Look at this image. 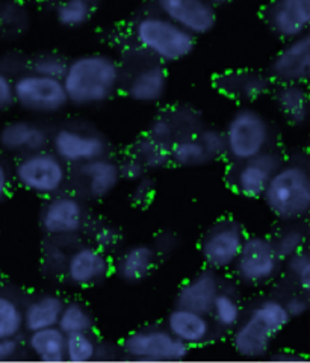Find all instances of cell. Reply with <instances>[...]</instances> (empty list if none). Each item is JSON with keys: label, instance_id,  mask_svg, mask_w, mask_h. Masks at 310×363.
<instances>
[{"label": "cell", "instance_id": "cell-1", "mask_svg": "<svg viewBox=\"0 0 310 363\" xmlns=\"http://www.w3.org/2000/svg\"><path fill=\"white\" fill-rule=\"evenodd\" d=\"M123 77L117 58L109 53L91 52L68 60L61 81L68 104L76 108H94L118 93Z\"/></svg>", "mask_w": 310, "mask_h": 363}, {"label": "cell", "instance_id": "cell-2", "mask_svg": "<svg viewBox=\"0 0 310 363\" xmlns=\"http://www.w3.org/2000/svg\"><path fill=\"white\" fill-rule=\"evenodd\" d=\"M131 37L138 50L165 65L187 60L197 44V38L156 9L133 20Z\"/></svg>", "mask_w": 310, "mask_h": 363}, {"label": "cell", "instance_id": "cell-3", "mask_svg": "<svg viewBox=\"0 0 310 363\" xmlns=\"http://www.w3.org/2000/svg\"><path fill=\"white\" fill-rule=\"evenodd\" d=\"M280 298L259 300L231 332L235 353L243 359H263L270 354L274 337L291 323Z\"/></svg>", "mask_w": 310, "mask_h": 363}, {"label": "cell", "instance_id": "cell-4", "mask_svg": "<svg viewBox=\"0 0 310 363\" xmlns=\"http://www.w3.org/2000/svg\"><path fill=\"white\" fill-rule=\"evenodd\" d=\"M282 223L306 221L310 212V174L303 161H283L260 197Z\"/></svg>", "mask_w": 310, "mask_h": 363}, {"label": "cell", "instance_id": "cell-5", "mask_svg": "<svg viewBox=\"0 0 310 363\" xmlns=\"http://www.w3.org/2000/svg\"><path fill=\"white\" fill-rule=\"evenodd\" d=\"M223 133L226 157L232 164L247 161L274 149L275 130L271 120L251 105L239 106L227 120Z\"/></svg>", "mask_w": 310, "mask_h": 363}, {"label": "cell", "instance_id": "cell-6", "mask_svg": "<svg viewBox=\"0 0 310 363\" xmlns=\"http://www.w3.org/2000/svg\"><path fill=\"white\" fill-rule=\"evenodd\" d=\"M13 177L20 188L48 199L65 191L70 167L52 150L45 149L21 155L13 167Z\"/></svg>", "mask_w": 310, "mask_h": 363}, {"label": "cell", "instance_id": "cell-7", "mask_svg": "<svg viewBox=\"0 0 310 363\" xmlns=\"http://www.w3.org/2000/svg\"><path fill=\"white\" fill-rule=\"evenodd\" d=\"M14 105L33 116H58L70 104L61 79L21 70L13 77Z\"/></svg>", "mask_w": 310, "mask_h": 363}, {"label": "cell", "instance_id": "cell-8", "mask_svg": "<svg viewBox=\"0 0 310 363\" xmlns=\"http://www.w3.org/2000/svg\"><path fill=\"white\" fill-rule=\"evenodd\" d=\"M120 353L133 362H182L191 347L171 335L165 325H144L121 340Z\"/></svg>", "mask_w": 310, "mask_h": 363}, {"label": "cell", "instance_id": "cell-9", "mask_svg": "<svg viewBox=\"0 0 310 363\" xmlns=\"http://www.w3.org/2000/svg\"><path fill=\"white\" fill-rule=\"evenodd\" d=\"M89 221L85 200L76 192L62 191L48 197L40 211V227L52 240H70L85 230Z\"/></svg>", "mask_w": 310, "mask_h": 363}, {"label": "cell", "instance_id": "cell-10", "mask_svg": "<svg viewBox=\"0 0 310 363\" xmlns=\"http://www.w3.org/2000/svg\"><path fill=\"white\" fill-rule=\"evenodd\" d=\"M283 268L282 259L275 253L267 236L247 235L232 267L239 283L247 286H263L277 279Z\"/></svg>", "mask_w": 310, "mask_h": 363}, {"label": "cell", "instance_id": "cell-11", "mask_svg": "<svg viewBox=\"0 0 310 363\" xmlns=\"http://www.w3.org/2000/svg\"><path fill=\"white\" fill-rule=\"evenodd\" d=\"M50 150L68 167H76L109 155V141L101 132L80 126L62 124L50 132Z\"/></svg>", "mask_w": 310, "mask_h": 363}, {"label": "cell", "instance_id": "cell-12", "mask_svg": "<svg viewBox=\"0 0 310 363\" xmlns=\"http://www.w3.org/2000/svg\"><path fill=\"white\" fill-rule=\"evenodd\" d=\"M245 236L244 225L235 218H221L214 223L201 236L199 245L204 267L218 272L232 269Z\"/></svg>", "mask_w": 310, "mask_h": 363}, {"label": "cell", "instance_id": "cell-13", "mask_svg": "<svg viewBox=\"0 0 310 363\" xmlns=\"http://www.w3.org/2000/svg\"><path fill=\"white\" fill-rule=\"evenodd\" d=\"M72 168L73 173H70L68 184H74L73 192L84 200H105L121 184L118 161L109 155Z\"/></svg>", "mask_w": 310, "mask_h": 363}, {"label": "cell", "instance_id": "cell-14", "mask_svg": "<svg viewBox=\"0 0 310 363\" xmlns=\"http://www.w3.org/2000/svg\"><path fill=\"white\" fill-rule=\"evenodd\" d=\"M112 274V257L94 244H79L68 252L62 279L76 288H94Z\"/></svg>", "mask_w": 310, "mask_h": 363}, {"label": "cell", "instance_id": "cell-15", "mask_svg": "<svg viewBox=\"0 0 310 363\" xmlns=\"http://www.w3.org/2000/svg\"><path fill=\"white\" fill-rule=\"evenodd\" d=\"M283 161V155L274 147L256 157L232 164L231 173L227 176L228 186L240 197L260 199L270 179Z\"/></svg>", "mask_w": 310, "mask_h": 363}, {"label": "cell", "instance_id": "cell-16", "mask_svg": "<svg viewBox=\"0 0 310 363\" xmlns=\"http://www.w3.org/2000/svg\"><path fill=\"white\" fill-rule=\"evenodd\" d=\"M155 9L195 38L208 35L218 21V8L211 0H155Z\"/></svg>", "mask_w": 310, "mask_h": 363}, {"label": "cell", "instance_id": "cell-17", "mask_svg": "<svg viewBox=\"0 0 310 363\" xmlns=\"http://www.w3.org/2000/svg\"><path fill=\"white\" fill-rule=\"evenodd\" d=\"M268 67L272 84H307L310 74V35L283 41Z\"/></svg>", "mask_w": 310, "mask_h": 363}, {"label": "cell", "instance_id": "cell-18", "mask_svg": "<svg viewBox=\"0 0 310 363\" xmlns=\"http://www.w3.org/2000/svg\"><path fill=\"white\" fill-rule=\"evenodd\" d=\"M168 72L165 64L150 58L148 62L136 67L128 76L123 77V93L129 100L140 105L160 104L168 93Z\"/></svg>", "mask_w": 310, "mask_h": 363}, {"label": "cell", "instance_id": "cell-19", "mask_svg": "<svg viewBox=\"0 0 310 363\" xmlns=\"http://www.w3.org/2000/svg\"><path fill=\"white\" fill-rule=\"evenodd\" d=\"M268 29L282 41L309 33L310 0H271L263 11Z\"/></svg>", "mask_w": 310, "mask_h": 363}, {"label": "cell", "instance_id": "cell-20", "mask_svg": "<svg viewBox=\"0 0 310 363\" xmlns=\"http://www.w3.org/2000/svg\"><path fill=\"white\" fill-rule=\"evenodd\" d=\"M272 81L268 73L259 70H227L214 79V86L218 93L227 99L240 101L243 105H250L253 101L262 99L271 93Z\"/></svg>", "mask_w": 310, "mask_h": 363}, {"label": "cell", "instance_id": "cell-21", "mask_svg": "<svg viewBox=\"0 0 310 363\" xmlns=\"http://www.w3.org/2000/svg\"><path fill=\"white\" fill-rule=\"evenodd\" d=\"M164 325L171 335L191 348L212 342L218 333L209 315L180 306H175V309L167 315Z\"/></svg>", "mask_w": 310, "mask_h": 363}, {"label": "cell", "instance_id": "cell-22", "mask_svg": "<svg viewBox=\"0 0 310 363\" xmlns=\"http://www.w3.org/2000/svg\"><path fill=\"white\" fill-rule=\"evenodd\" d=\"M50 130L31 120L8 121L0 129V149L9 155H26L49 149Z\"/></svg>", "mask_w": 310, "mask_h": 363}, {"label": "cell", "instance_id": "cell-23", "mask_svg": "<svg viewBox=\"0 0 310 363\" xmlns=\"http://www.w3.org/2000/svg\"><path fill=\"white\" fill-rule=\"evenodd\" d=\"M223 280L220 272L211 268H203L179 288L175 306L209 315Z\"/></svg>", "mask_w": 310, "mask_h": 363}, {"label": "cell", "instance_id": "cell-24", "mask_svg": "<svg viewBox=\"0 0 310 363\" xmlns=\"http://www.w3.org/2000/svg\"><path fill=\"white\" fill-rule=\"evenodd\" d=\"M157 259L159 256L152 244H132L121 250L117 259H112V274L124 283L136 285L152 276Z\"/></svg>", "mask_w": 310, "mask_h": 363}, {"label": "cell", "instance_id": "cell-25", "mask_svg": "<svg viewBox=\"0 0 310 363\" xmlns=\"http://www.w3.org/2000/svg\"><path fill=\"white\" fill-rule=\"evenodd\" d=\"M270 94L275 108L289 126H304L309 118L307 84H274Z\"/></svg>", "mask_w": 310, "mask_h": 363}, {"label": "cell", "instance_id": "cell-26", "mask_svg": "<svg viewBox=\"0 0 310 363\" xmlns=\"http://www.w3.org/2000/svg\"><path fill=\"white\" fill-rule=\"evenodd\" d=\"M65 300L58 294H40L23 304L25 332H35L58 324Z\"/></svg>", "mask_w": 310, "mask_h": 363}, {"label": "cell", "instance_id": "cell-27", "mask_svg": "<svg viewBox=\"0 0 310 363\" xmlns=\"http://www.w3.org/2000/svg\"><path fill=\"white\" fill-rule=\"evenodd\" d=\"M65 337L67 335L58 325L40 328L29 332L26 347L29 353L44 363L65 362Z\"/></svg>", "mask_w": 310, "mask_h": 363}, {"label": "cell", "instance_id": "cell-28", "mask_svg": "<svg viewBox=\"0 0 310 363\" xmlns=\"http://www.w3.org/2000/svg\"><path fill=\"white\" fill-rule=\"evenodd\" d=\"M209 316L216 325L218 332L233 330L244 316L243 303H240L239 295L235 288L223 283L221 289L218 291L214 300Z\"/></svg>", "mask_w": 310, "mask_h": 363}, {"label": "cell", "instance_id": "cell-29", "mask_svg": "<svg viewBox=\"0 0 310 363\" xmlns=\"http://www.w3.org/2000/svg\"><path fill=\"white\" fill-rule=\"evenodd\" d=\"M170 165L180 168H195L212 164L209 155L206 153L204 147L199 141L197 136L185 135L173 141L168 147Z\"/></svg>", "mask_w": 310, "mask_h": 363}, {"label": "cell", "instance_id": "cell-30", "mask_svg": "<svg viewBox=\"0 0 310 363\" xmlns=\"http://www.w3.org/2000/svg\"><path fill=\"white\" fill-rule=\"evenodd\" d=\"M53 16L64 29H80L94 16L93 0H58Z\"/></svg>", "mask_w": 310, "mask_h": 363}, {"label": "cell", "instance_id": "cell-31", "mask_svg": "<svg viewBox=\"0 0 310 363\" xmlns=\"http://www.w3.org/2000/svg\"><path fill=\"white\" fill-rule=\"evenodd\" d=\"M58 325L65 335L73 333H91L96 328L94 315L88 306L79 300L65 301L61 311Z\"/></svg>", "mask_w": 310, "mask_h": 363}, {"label": "cell", "instance_id": "cell-32", "mask_svg": "<svg viewBox=\"0 0 310 363\" xmlns=\"http://www.w3.org/2000/svg\"><path fill=\"white\" fill-rule=\"evenodd\" d=\"M131 155L140 161L147 172H159L170 165L168 145L153 140L150 135H141L133 145Z\"/></svg>", "mask_w": 310, "mask_h": 363}, {"label": "cell", "instance_id": "cell-33", "mask_svg": "<svg viewBox=\"0 0 310 363\" xmlns=\"http://www.w3.org/2000/svg\"><path fill=\"white\" fill-rule=\"evenodd\" d=\"M270 240L272 242L275 253H277L283 262L284 259L307 248V229L303 221L284 223V227H282Z\"/></svg>", "mask_w": 310, "mask_h": 363}, {"label": "cell", "instance_id": "cell-34", "mask_svg": "<svg viewBox=\"0 0 310 363\" xmlns=\"http://www.w3.org/2000/svg\"><path fill=\"white\" fill-rule=\"evenodd\" d=\"M23 327V304L8 292H0V339L20 337Z\"/></svg>", "mask_w": 310, "mask_h": 363}, {"label": "cell", "instance_id": "cell-35", "mask_svg": "<svg viewBox=\"0 0 310 363\" xmlns=\"http://www.w3.org/2000/svg\"><path fill=\"white\" fill-rule=\"evenodd\" d=\"M99 340L91 333H73L65 337V362L88 363L97 360Z\"/></svg>", "mask_w": 310, "mask_h": 363}, {"label": "cell", "instance_id": "cell-36", "mask_svg": "<svg viewBox=\"0 0 310 363\" xmlns=\"http://www.w3.org/2000/svg\"><path fill=\"white\" fill-rule=\"evenodd\" d=\"M286 274L295 283L298 291L309 294L310 288V256L307 248L283 260Z\"/></svg>", "mask_w": 310, "mask_h": 363}, {"label": "cell", "instance_id": "cell-37", "mask_svg": "<svg viewBox=\"0 0 310 363\" xmlns=\"http://www.w3.org/2000/svg\"><path fill=\"white\" fill-rule=\"evenodd\" d=\"M67 62H68V60L64 58L61 53L44 52V53L33 56V58L28 64V70L43 74V76L61 79L65 73Z\"/></svg>", "mask_w": 310, "mask_h": 363}, {"label": "cell", "instance_id": "cell-38", "mask_svg": "<svg viewBox=\"0 0 310 363\" xmlns=\"http://www.w3.org/2000/svg\"><path fill=\"white\" fill-rule=\"evenodd\" d=\"M28 11L21 4L6 0L4 5H0V28L9 33H20L23 28L28 26Z\"/></svg>", "mask_w": 310, "mask_h": 363}, {"label": "cell", "instance_id": "cell-39", "mask_svg": "<svg viewBox=\"0 0 310 363\" xmlns=\"http://www.w3.org/2000/svg\"><path fill=\"white\" fill-rule=\"evenodd\" d=\"M147 135H150L153 140L162 143L168 147L171 143L180 138L179 130H177L176 124H175L173 118H171L168 111H164L162 113H159V116H156L152 120V123L148 124Z\"/></svg>", "mask_w": 310, "mask_h": 363}, {"label": "cell", "instance_id": "cell-40", "mask_svg": "<svg viewBox=\"0 0 310 363\" xmlns=\"http://www.w3.org/2000/svg\"><path fill=\"white\" fill-rule=\"evenodd\" d=\"M195 136H197L199 141L204 147V150L209 155L212 162L221 161V159L226 157V141L223 130L215 128H200Z\"/></svg>", "mask_w": 310, "mask_h": 363}, {"label": "cell", "instance_id": "cell-41", "mask_svg": "<svg viewBox=\"0 0 310 363\" xmlns=\"http://www.w3.org/2000/svg\"><path fill=\"white\" fill-rule=\"evenodd\" d=\"M121 240L123 238L120 230L117 227H114L112 224L108 223H101L96 225L93 229V233H91V244H94L97 248L101 250V252H105L108 255L120 248Z\"/></svg>", "mask_w": 310, "mask_h": 363}, {"label": "cell", "instance_id": "cell-42", "mask_svg": "<svg viewBox=\"0 0 310 363\" xmlns=\"http://www.w3.org/2000/svg\"><path fill=\"white\" fill-rule=\"evenodd\" d=\"M55 241H56V244H52L44 252L43 260H44L45 269L53 272V274H56V276L62 277L64 267L67 262V256L70 250H67L62 244H58V240H55Z\"/></svg>", "mask_w": 310, "mask_h": 363}, {"label": "cell", "instance_id": "cell-43", "mask_svg": "<svg viewBox=\"0 0 310 363\" xmlns=\"http://www.w3.org/2000/svg\"><path fill=\"white\" fill-rule=\"evenodd\" d=\"M133 184L135 185L132 188V194H131L132 203L135 206H140V208L147 206V204L152 201L155 194V182L145 174L141 179L133 182Z\"/></svg>", "mask_w": 310, "mask_h": 363}, {"label": "cell", "instance_id": "cell-44", "mask_svg": "<svg viewBox=\"0 0 310 363\" xmlns=\"http://www.w3.org/2000/svg\"><path fill=\"white\" fill-rule=\"evenodd\" d=\"M152 245L156 250L159 257L173 255L180 245V236L173 230H162L159 235H156L155 242Z\"/></svg>", "mask_w": 310, "mask_h": 363}, {"label": "cell", "instance_id": "cell-45", "mask_svg": "<svg viewBox=\"0 0 310 363\" xmlns=\"http://www.w3.org/2000/svg\"><path fill=\"white\" fill-rule=\"evenodd\" d=\"M284 308L288 311L291 320H300L309 312V294L297 291L283 300Z\"/></svg>", "mask_w": 310, "mask_h": 363}, {"label": "cell", "instance_id": "cell-46", "mask_svg": "<svg viewBox=\"0 0 310 363\" xmlns=\"http://www.w3.org/2000/svg\"><path fill=\"white\" fill-rule=\"evenodd\" d=\"M14 105L13 76L0 64V112L8 111Z\"/></svg>", "mask_w": 310, "mask_h": 363}, {"label": "cell", "instance_id": "cell-47", "mask_svg": "<svg viewBox=\"0 0 310 363\" xmlns=\"http://www.w3.org/2000/svg\"><path fill=\"white\" fill-rule=\"evenodd\" d=\"M118 167H120L121 180H128V182H132V184L148 173L144 168V165L131 153L126 156L121 162H118Z\"/></svg>", "mask_w": 310, "mask_h": 363}, {"label": "cell", "instance_id": "cell-48", "mask_svg": "<svg viewBox=\"0 0 310 363\" xmlns=\"http://www.w3.org/2000/svg\"><path fill=\"white\" fill-rule=\"evenodd\" d=\"M23 353H25V348L20 342V337L0 339V362L17 360Z\"/></svg>", "mask_w": 310, "mask_h": 363}, {"label": "cell", "instance_id": "cell-49", "mask_svg": "<svg viewBox=\"0 0 310 363\" xmlns=\"http://www.w3.org/2000/svg\"><path fill=\"white\" fill-rule=\"evenodd\" d=\"M13 184H14L13 168L8 165V162L4 157H0V204L8 199Z\"/></svg>", "mask_w": 310, "mask_h": 363}, {"label": "cell", "instance_id": "cell-50", "mask_svg": "<svg viewBox=\"0 0 310 363\" xmlns=\"http://www.w3.org/2000/svg\"><path fill=\"white\" fill-rule=\"evenodd\" d=\"M211 2H212L216 8H220V6H226V5L233 4L235 0H211Z\"/></svg>", "mask_w": 310, "mask_h": 363}]
</instances>
